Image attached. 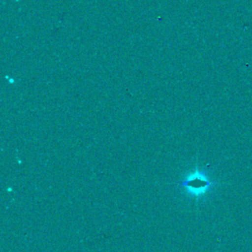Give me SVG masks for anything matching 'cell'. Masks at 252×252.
Returning a JSON list of instances; mask_svg holds the SVG:
<instances>
[{"label":"cell","instance_id":"1","mask_svg":"<svg viewBox=\"0 0 252 252\" xmlns=\"http://www.w3.org/2000/svg\"><path fill=\"white\" fill-rule=\"evenodd\" d=\"M180 185L189 195L199 197L207 193V191L212 187L213 182L206 173L196 169L185 176L184 179L181 180Z\"/></svg>","mask_w":252,"mask_h":252}]
</instances>
